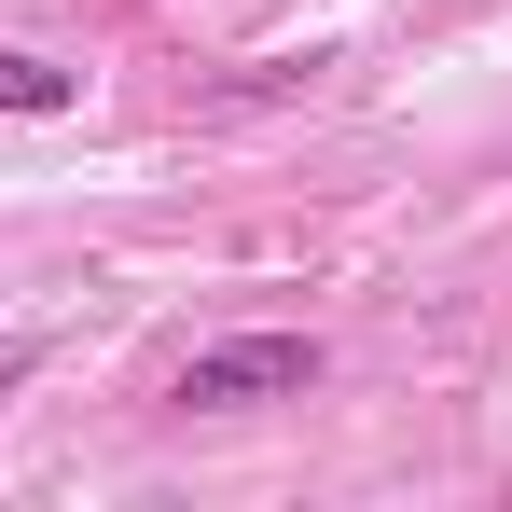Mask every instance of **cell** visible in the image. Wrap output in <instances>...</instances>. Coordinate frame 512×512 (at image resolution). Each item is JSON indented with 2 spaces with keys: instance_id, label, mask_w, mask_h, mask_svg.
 Wrapping results in <instances>:
<instances>
[{
  "instance_id": "6da1fadb",
  "label": "cell",
  "mask_w": 512,
  "mask_h": 512,
  "mask_svg": "<svg viewBox=\"0 0 512 512\" xmlns=\"http://www.w3.org/2000/svg\"><path fill=\"white\" fill-rule=\"evenodd\" d=\"M319 388V333H236V346H194L180 402L194 416H236V402H305Z\"/></svg>"
},
{
  "instance_id": "7a4b0ae2",
  "label": "cell",
  "mask_w": 512,
  "mask_h": 512,
  "mask_svg": "<svg viewBox=\"0 0 512 512\" xmlns=\"http://www.w3.org/2000/svg\"><path fill=\"white\" fill-rule=\"evenodd\" d=\"M0 111H14V125H56V111H84V70L28 56V42H0Z\"/></svg>"
},
{
  "instance_id": "3957f363",
  "label": "cell",
  "mask_w": 512,
  "mask_h": 512,
  "mask_svg": "<svg viewBox=\"0 0 512 512\" xmlns=\"http://www.w3.org/2000/svg\"><path fill=\"white\" fill-rule=\"evenodd\" d=\"M28 360H42V346H0V388H14V374H28Z\"/></svg>"
}]
</instances>
